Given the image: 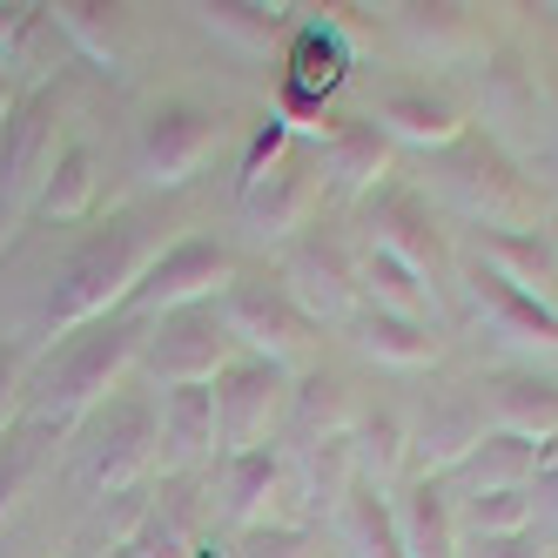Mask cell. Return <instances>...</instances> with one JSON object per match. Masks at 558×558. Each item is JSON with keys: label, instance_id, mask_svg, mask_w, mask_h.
Returning <instances> with one entry per match:
<instances>
[{"label": "cell", "instance_id": "cell-1", "mask_svg": "<svg viewBox=\"0 0 558 558\" xmlns=\"http://www.w3.org/2000/svg\"><path fill=\"white\" fill-rule=\"evenodd\" d=\"M142 356V324L135 316H101V324L61 337L41 364L27 371V404H21V430L27 437H74Z\"/></svg>", "mask_w": 558, "mask_h": 558}, {"label": "cell", "instance_id": "cell-2", "mask_svg": "<svg viewBox=\"0 0 558 558\" xmlns=\"http://www.w3.org/2000/svg\"><path fill=\"white\" fill-rule=\"evenodd\" d=\"M155 222L135 209H114L108 222H95L82 243L68 250V263L54 269V296H48V337H74L101 324V316H122L129 290L142 283V269L155 263Z\"/></svg>", "mask_w": 558, "mask_h": 558}, {"label": "cell", "instance_id": "cell-3", "mask_svg": "<svg viewBox=\"0 0 558 558\" xmlns=\"http://www.w3.org/2000/svg\"><path fill=\"white\" fill-rule=\"evenodd\" d=\"M437 189L451 195L458 216L485 222L492 235H532L538 229V195H532V182L518 175L511 155L492 135H477V129H464L445 155H437Z\"/></svg>", "mask_w": 558, "mask_h": 558}, {"label": "cell", "instance_id": "cell-4", "mask_svg": "<svg viewBox=\"0 0 558 558\" xmlns=\"http://www.w3.org/2000/svg\"><path fill=\"white\" fill-rule=\"evenodd\" d=\"M162 471V424H155V397L114 390L108 404L82 424V477L95 498H129L135 485Z\"/></svg>", "mask_w": 558, "mask_h": 558}, {"label": "cell", "instance_id": "cell-5", "mask_svg": "<svg viewBox=\"0 0 558 558\" xmlns=\"http://www.w3.org/2000/svg\"><path fill=\"white\" fill-rule=\"evenodd\" d=\"M216 316L229 343L256 356V364L283 371V377H303L310 356H316V324L290 303V290L276 283V276H235V283L216 296Z\"/></svg>", "mask_w": 558, "mask_h": 558}, {"label": "cell", "instance_id": "cell-6", "mask_svg": "<svg viewBox=\"0 0 558 558\" xmlns=\"http://www.w3.org/2000/svg\"><path fill=\"white\" fill-rule=\"evenodd\" d=\"M235 276L243 269H235V256L216 243V235H175V243H162L155 263L142 269V283L129 290L122 316L155 324V316H169V310H203L235 283Z\"/></svg>", "mask_w": 558, "mask_h": 558}, {"label": "cell", "instance_id": "cell-7", "mask_svg": "<svg viewBox=\"0 0 558 558\" xmlns=\"http://www.w3.org/2000/svg\"><path fill=\"white\" fill-rule=\"evenodd\" d=\"M54 95L27 88L14 95V108L0 114V243L14 235L21 216H34L41 203V182L54 169Z\"/></svg>", "mask_w": 558, "mask_h": 558}, {"label": "cell", "instance_id": "cell-8", "mask_svg": "<svg viewBox=\"0 0 558 558\" xmlns=\"http://www.w3.org/2000/svg\"><path fill=\"white\" fill-rule=\"evenodd\" d=\"M235 356L243 350L229 343L216 303H203V310H169V316H155V324H142V356L135 364L162 390H182V384H216Z\"/></svg>", "mask_w": 558, "mask_h": 558}, {"label": "cell", "instance_id": "cell-9", "mask_svg": "<svg viewBox=\"0 0 558 558\" xmlns=\"http://www.w3.org/2000/svg\"><path fill=\"white\" fill-rule=\"evenodd\" d=\"M222 148V114L195 101H162L135 135V175L148 189H182L195 182Z\"/></svg>", "mask_w": 558, "mask_h": 558}, {"label": "cell", "instance_id": "cell-10", "mask_svg": "<svg viewBox=\"0 0 558 558\" xmlns=\"http://www.w3.org/2000/svg\"><path fill=\"white\" fill-rule=\"evenodd\" d=\"M283 411H290V377L256 364V356H235L216 377V458L269 451V437L283 430Z\"/></svg>", "mask_w": 558, "mask_h": 558}, {"label": "cell", "instance_id": "cell-11", "mask_svg": "<svg viewBox=\"0 0 558 558\" xmlns=\"http://www.w3.org/2000/svg\"><path fill=\"white\" fill-rule=\"evenodd\" d=\"M276 283L290 290V303L310 316L316 330L324 324H350L364 290H356V256L343 235H324V229H303L296 243L283 250V269H276Z\"/></svg>", "mask_w": 558, "mask_h": 558}, {"label": "cell", "instance_id": "cell-12", "mask_svg": "<svg viewBox=\"0 0 558 558\" xmlns=\"http://www.w3.org/2000/svg\"><path fill=\"white\" fill-rule=\"evenodd\" d=\"M364 229H371V250L397 256L404 269H417L424 283H445L451 276V250H445V229L430 222V203L404 182H384L377 195H364Z\"/></svg>", "mask_w": 558, "mask_h": 558}, {"label": "cell", "instance_id": "cell-13", "mask_svg": "<svg viewBox=\"0 0 558 558\" xmlns=\"http://www.w3.org/2000/svg\"><path fill=\"white\" fill-rule=\"evenodd\" d=\"M243 195V229L256 235V243H296V235L310 229L316 203H324V175H316V155L290 142V155L276 162L269 175H256L250 189H235Z\"/></svg>", "mask_w": 558, "mask_h": 558}, {"label": "cell", "instance_id": "cell-14", "mask_svg": "<svg viewBox=\"0 0 558 558\" xmlns=\"http://www.w3.org/2000/svg\"><path fill=\"white\" fill-rule=\"evenodd\" d=\"M290 485V464L283 451H243V458H216V525L222 538H243V532H263L269 525V505L276 492Z\"/></svg>", "mask_w": 558, "mask_h": 558}, {"label": "cell", "instance_id": "cell-15", "mask_svg": "<svg viewBox=\"0 0 558 558\" xmlns=\"http://www.w3.org/2000/svg\"><path fill=\"white\" fill-rule=\"evenodd\" d=\"M316 175L337 195H377L390 182V135L371 114H343L316 135Z\"/></svg>", "mask_w": 558, "mask_h": 558}, {"label": "cell", "instance_id": "cell-16", "mask_svg": "<svg viewBox=\"0 0 558 558\" xmlns=\"http://www.w3.org/2000/svg\"><path fill=\"white\" fill-rule=\"evenodd\" d=\"M485 430H492L485 397H471V390H437V397H430V411H424L417 430H411L417 477H451V471L471 458V445H477Z\"/></svg>", "mask_w": 558, "mask_h": 558}, {"label": "cell", "instance_id": "cell-17", "mask_svg": "<svg viewBox=\"0 0 558 558\" xmlns=\"http://www.w3.org/2000/svg\"><path fill=\"white\" fill-rule=\"evenodd\" d=\"M464 283H471V303H477V316L505 337V343H518V350H545V356H558V310L551 303H538V296H525L518 283H505V276L492 269V263H471L464 269Z\"/></svg>", "mask_w": 558, "mask_h": 558}, {"label": "cell", "instance_id": "cell-18", "mask_svg": "<svg viewBox=\"0 0 558 558\" xmlns=\"http://www.w3.org/2000/svg\"><path fill=\"white\" fill-rule=\"evenodd\" d=\"M155 424H162V471L189 477L195 464L216 458V384H182L155 397Z\"/></svg>", "mask_w": 558, "mask_h": 558}, {"label": "cell", "instance_id": "cell-19", "mask_svg": "<svg viewBox=\"0 0 558 558\" xmlns=\"http://www.w3.org/2000/svg\"><path fill=\"white\" fill-rule=\"evenodd\" d=\"M371 122L390 135V148L404 142V148H424V155H445V148L464 135V114H458L445 95H430L424 82H397V88H384Z\"/></svg>", "mask_w": 558, "mask_h": 558}, {"label": "cell", "instance_id": "cell-20", "mask_svg": "<svg viewBox=\"0 0 558 558\" xmlns=\"http://www.w3.org/2000/svg\"><path fill=\"white\" fill-rule=\"evenodd\" d=\"M485 417L492 430H511L525 445H551L558 437V377L538 371H505L485 384Z\"/></svg>", "mask_w": 558, "mask_h": 558}, {"label": "cell", "instance_id": "cell-21", "mask_svg": "<svg viewBox=\"0 0 558 558\" xmlns=\"http://www.w3.org/2000/svg\"><path fill=\"white\" fill-rule=\"evenodd\" d=\"M390 27L404 34V48L417 61H430V68L492 54V41H485V27H477L471 8H390Z\"/></svg>", "mask_w": 558, "mask_h": 558}, {"label": "cell", "instance_id": "cell-22", "mask_svg": "<svg viewBox=\"0 0 558 558\" xmlns=\"http://www.w3.org/2000/svg\"><path fill=\"white\" fill-rule=\"evenodd\" d=\"M390 511H397L404 558H458V518H451L445 477H411V485L390 498Z\"/></svg>", "mask_w": 558, "mask_h": 558}, {"label": "cell", "instance_id": "cell-23", "mask_svg": "<svg viewBox=\"0 0 558 558\" xmlns=\"http://www.w3.org/2000/svg\"><path fill=\"white\" fill-rule=\"evenodd\" d=\"M532 471H538V445H525V437L511 430H485L471 445V458L445 477V492L471 498V492H532Z\"/></svg>", "mask_w": 558, "mask_h": 558}, {"label": "cell", "instance_id": "cell-24", "mask_svg": "<svg viewBox=\"0 0 558 558\" xmlns=\"http://www.w3.org/2000/svg\"><path fill=\"white\" fill-rule=\"evenodd\" d=\"M343 74H350V41H343V27L324 14V21H296L290 27V41H283V82L310 88L316 101H330L343 88Z\"/></svg>", "mask_w": 558, "mask_h": 558}, {"label": "cell", "instance_id": "cell-25", "mask_svg": "<svg viewBox=\"0 0 558 558\" xmlns=\"http://www.w3.org/2000/svg\"><path fill=\"white\" fill-rule=\"evenodd\" d=\"M350 343L364 350L371 364H384V371H424V364H437V330L430 324H411V316H390V310H371V303H356Z\"/></svg>", "mask_w": 558, "mask_h": 558}, {"label": "cell", "instance_id": "cell-26", "mask_svg": "<svg viewBox=\"0 0 558 558\" xmlns=\"http://www.w3.org/2000/svg\"><path fill=\"white\" fill-rule=\"evenodd\" d=\"M356 290H364L371 310H390V316H411V324H437V283H424L417 269H404L384 250H364L356 256Z\"/></svg>", "mask_w": 558, "mask_h": 558}, {"label": "cell", "instance_id": "cell-27", "mask_svg": "<svg viewBox=\"0 0 558 558\" xmlns=\"http://www.w3.org/2000/svg\"><path fill=\"white\" fill-rule=\"evenodd\" d=\"M518 129H538V82L518 54H485V135L505 148Z\"/></svg>", "mask_w": 558, "mask_h": 558}, {"label": "cell", "instance_id": "cell-28", "mask_svg": "<svg viewBox=\"0 0 558 558\" xmlns=\"http://www.w3.org/2000/svg\"><path fill=\"white\" fill-rule=\"evenodd\" d=\"M195 538H203V532H195V485H189V477H169V492L155 498L142 511V525L129 532L135 558H189Z\"/></svg>", "mask_w": 558, "mask_h": 558}, {"label": "cell", "instance_id": "cell-29", "mask_svg": "<svg viewBox=\"0 0 558 558\" xmlns=\"http://www.w3.org/2000/svg\"><path fill=\"white\" fill-rule=\"evenodd\" d=\"M283 424H290V437H296V445H324V437H350V424H356V404H350V390H343L337 377L310 371V377L290 390V411H283ZM296 445H290V451H296Z\"/></svg>", "mask_w": 558, "mask_h": 558}, {"label": "cell", "instance_id": "cell-30", "mask_svg": "<svg viewBox=\"0 0 558 558\" xmlns=\"http://www.w3.org/2000/svg\"><path fill=\"white\" fill-rule=\"evenodd\" d=\"M411 458V430L397 424V411H356L350 424V464H356V485L390 492L397 485V464Z\"/></svg>", "mask_w": 558, "mask_h": 558}, {"label": "cell", "instance_id": "cell-31", "mask_svg": "<svg viewBox=\"0 0 558 558\" xmlns=\"http://www.w3.org/2000/svg\"><path fill=\"white\" fill-rule=\"evenodd\" d=\"M95 195H101V175H95V148L88 142H61L54 148V169L41 182V203H34V216H48V222H82L95 209Z\"/></svg>", "mask_w": 558, "mask_h": 558}, {"label": "cell", "instance_id": "cell-32", "mask_svg": "<svg viewBox=\"0 0 558 558\" xmlns=\"http://www.w3.org/2000/svg\"><path fill=\"white\" fill-rule=\"evenodd\" d=\"M477 263H492L505 283H518L525 296L558 310V256H551V243L538 229L532 235H485V256H477Z\"/></svg>", "mask_w": 558, "mask_h": 558}, {"label": "cell", "instance_id": "cell-33", "mask_svg": "<svg viewBox=\"0 0 558 558\" xmlns=\"http://www.w3.org/2000/svg\"><path fill=\"white\" fill-rule=\"evenodd\" d=\"M337 532H343L350 558H404V538H397L390 492L350 485V498H343V511H337Z\"/></svg>", "mask_w": 558, "mask_h": 558}, {"label": "cell", "instance_id": "cell-34", "mask_svg": "<svg viewBox=\"0 0 558 558\" xmlns=\"http://www.w3.org/2000/svg\"><path fill=\"white\" fill-rule=\"evenodd\" d=\"M48 21H54V34L68 48H82L101 74H122V21H114V8H88V0H54L48 8Z\"/></svg>", "mask_w": 558, "mask_h": 558}, {"label": "cell", "instance_id": "cell-35", "mask_svg": "<svg viewBox=\"0 0 558 558\" xmlns=\"http://www.w3.org/2000/svg\"><path fill=\"white\" fill-rule=\"evenodd\" d=\"M189 14L203 21V34H216L235 54H269L276 41H290L283 8H235V0H216V8H189Z\"/></svg>", "mask_w": 558, "mask_h": 558}, {"label": "cell", "instance_id": "cell-36", "mask_svg": "<svg viewBox=\"0 0 558 558\" xmlns=\"http://www.w3.org/2000/svg\"><path fill=\"white\" fill-rule=\"evenodd\" d=\"M458 518V538H505V532H532V492H471L451 498Z\"/></svg>", "mask_w": 558, "mask_h": 558}, {"label": "cell", "instance_id": "cell-37", "mask_svg": "<svg viewBox=\"0 0 558 558\" xmlns=\"http://www.w3.org/2000/svg\"><path fill=\"white\" fill-rule=\"evenodd\" d=\"M229 558H316V538L303 525H263V532L229 538Z\"/></svg>", "mask_w": 558, "mask_h": 558}, {"label": "cell", "instance_id": "cell-38", "mask_svg": "<svg viewBox=\"0 0 558 558\" xmlns=\"http://www.w3.org/2000/svg\"><path fill=\"white\" fill-rule=\"evenodd\" d=\"M27 471H34V437L14 430V437H0V525L14 518L21 492H27Z\"/></svg>", "mask_w": 558, "mask_h": 558}, {"label": "cell", "instance_id": "cell-39", "mask_svg": "<svg viewBox=\"0 0 558 558\" xmlns=\"http://www.w3.org/2000/svg\"><path fill=\"white\" fill-rule=\"evenodd\" d=\"M21 404H27V364L14 343H0V437L21 430Z\"/></svg>", "mask_w": 558, "mask_h": 558}, {"label": "cell", "instance_id": "cell-40", "mask_svg": "<svg viewBox=\"0 0 558 558\" xmlns=\"http://www.w3.org/2000/svg\"><path fill=\"white\" fill-rule=\"evenodd\" d=\"M458 558H545L538 532H505V538H458Z\"/></svg>", "mask_w": 558, "mask_h": 558}, {"label": "cell", "instance_id": "cell-41", "mask_svg": "<svg viewBox=\"0 0 558 558\" xmlns=\"http://www.w3.org/2000/svg\"><path fill=\"white\" fill-rule=\"evenodd\" d=\"M41 14L48 8H34V0H0V61H14V48L41 27Z\"/></svg>", "mask_w": 558, "mask_h": 558}, {"label": "cell", "instance_id": "cell-42", "mask_svg": "<svg viewBox=\"0 0 558 558\" xmlns=\"http://www.w3.org/2000/svg\"><path fill=\"white\" fill-rule=\"evenodd\" d=\"M532 511H551L558 518V437L538 445V471H532Z\"/></svg>", "mask_w": 558, "mask_h": 558}, {"label": "cell", "instance_id": "cell-43", "mask_svg": "<svg viewBox=\"0 0 558 558\" xmlns=\"http://www.w3.org/2000/svg\"><path fill=\"white\" fill-rule=\"evenodd\" d=\"M189 558H229V538L222 532H203V538H195V551Z\"/></svg>", "mask_w": 558, "mask_h": 558}, {"label": "cell", "instance_id": "cell-44", "mask_svg": "<svg viewBox=\"0 0 558 558\" xmlns=\"http://www.w3.org/2000/svg\"><path fill=\"white\" fill-rule=\"evenodd\" d=\"M95 558H135V545L122 538V545H108V551H95Z\"/></svg>", "mask_w": 558, "mask_h": 558}, {"label": "cell", "instance_id": "cell-45", "mask_svg": "<svg viewBox=\"0 0 558 558\" xmlns=\"http://www.w3.org/2000/svg\"><path fill=\"white\" fill-rule=\"evenodd\" d=\"M545 243H551V256H558V222H551V229H545Z\"/></svg>", "mask_w": 558, "mask_h": 558}, {"label": "cell", "instance_id": "cell-46", "mask_svg": "<svg viewBox=\"0 0 558 558\" xmlns=\"http://www.w3.org/2000/svg\"><path fill=\"white\" fill-rule=\"evenodd\" d=\"M551 142H558V135H551Z\"/></svg>", "mask_w": 558, "mask_h": 558}]
</instances>
